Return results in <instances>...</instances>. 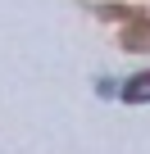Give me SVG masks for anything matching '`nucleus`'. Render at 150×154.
Here are the masks:
<instances>
[{"label": "nucleus", "mask_w": 150, "mask_h": 154, "mask_svg": "<svg viewBox=\"0 0 150 154\" xmlns=\"http://www.w3.org/2000/svg\"><path fill=\"white\" fill-rule=\"evenodd\" d=\"M123 100H127V104H145V100H150V72H136V77H127Z\"/></svg>", "instance_id": "1"}]
</instances>
